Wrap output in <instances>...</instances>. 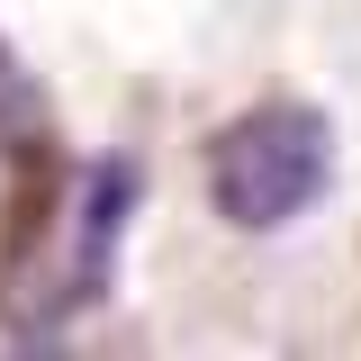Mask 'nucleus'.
Instances as JSON below:
<instances>
[{
    "label": "nucleus",
    "instance_id": "f257e3e1",
    "mask_svg": "<svg viewBox=\"0 0 361 361\" xmlns=\"http://www.w3.org/2000/svg\"><path fill=\"white\" fill-rule=\"evenodd\" d=\"M334 190V118L307 99H262L208 135V199L235 235H280Z\"/></svg>",
    "mask_w": 361,
    "mask_h": 361
},
{
    "label": "nucleus",
    "instance_id": "f03ea898",
    "mask_svg": "<svg viewBox=\"0 0 361 361\" xmlns=\"http://www.w3.org/2000/svg\"><path fill=\"white\" fill-rule=\"evenodd\" d=\"M135 190H145V172H135L127 154H109L99 172H90L82 190V235H73V307H90L99 289H109V271H118V244H127V217H135Z\"/></svg>",
    "mask_w": 361,
    "mask_h": 361
}]
</instances>
